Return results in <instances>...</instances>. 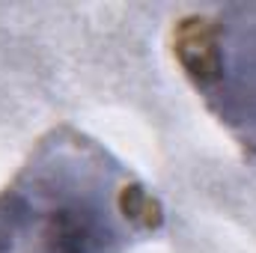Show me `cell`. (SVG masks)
Returning <instances> with one entry per match:
<instances>
[{"instance_id": "cell-1", "label": "cell", "mask_w": 256, "mask_h": 253, "mask_svg": "<svg viewBox=\"0 0 256 253\" xmlns=\"http://www.w3.org/2000/svg\"><path fill=\"white\" fill-rule=\"evenodd\" d=\"M161 224L146 185L72 128L51 131L0 190V253H120Z\"/></svg>"}, {"instance_id": "cell-2", "label": "cell", "mask_w": 256, "mask_h": 253, "mask_svg": "<svg viewBox=\"0 0 256 253\" xmlns=\"http://www.w3.org/2000/svg\"><path fill=\"white\" fill-rule=\"evenodd\" d=\"M173 54L206 108L256 152V6L182 18Z\"/></svg>"}]
</instances>
